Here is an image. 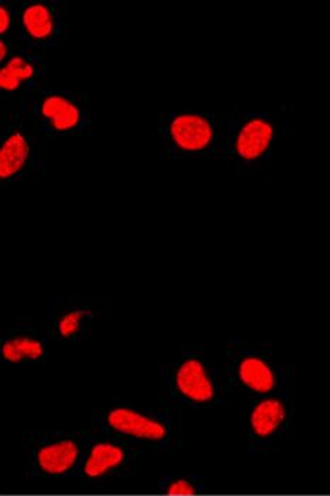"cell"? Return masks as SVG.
I'll return each mask as SVG.
<instances>
[{"label": "cell", "instance_id": "obj_1", "mask_svg": "<svg viewBox=\"0 0 330 496\" xmlns=\"http://www.w3.org/2000/svg\"><path fill=\"white\" fill-rule=\"evenodd\" d=\"M215 122L205 114H177L169 124L170 141L182 154H205L215 144Z\"/></svg>", "mask_w": 330, "mask_h": 496}, {"label": "cell", "instance_id": "obj_2", "mask_svg": "<svg viewBox=\"0 0 330 496\" xmlns=\"http://www.w3.org/2000/svg\"><path fill=\"white\" fill-rule=\"evenodd\" d=\"M275 126L270 118L264 116H250L243 122L233 142L235 157L243 164H255L268 154L275 141Z\"/></svg>", "mask_w": 330, "mask_h": 496}, {"label": "cell", "instance_id": "obj_3", "mask_svg": "<svg viewBox=\"0 0 330 496\" xmlns=\"http://www.w3.org/2000/svg\"><path fill=\"white\" fill-rule=\"evenodd\" d=\"M106 423L115 431L125 436L135 437V439L159 441L167 434L166 427L159 420L145 416L125 407H119L109 411Z\"/></svg>", "mask_w": 330, "mask_h": 496}, {"label": "cell", "instance_id": "obj_4", "mask_svg": "<svg viewBox=\"0 0 330 496\" xmlns=\"http://www.w3.org/2000/svg\"><path fill=\"white\" fill-rule=\"evenodd\" d=\"M176 388L183 396L195 403H209L215 399V384L205 365L197 359H187L179 366Z\"/></svg>", "mask_w": 330, "mask_h": 496}, {"label": "cell", "instance_id": "obj_5", "mask_svg": "<svg viewBox=\"0 0 330 496\" xmlns=\"http://www.w3.org/2000/svg\"><path fill=\"white\" fill-rule=\"evenodd\" d=\"M40 116L55 132H71L81 124L80 106L61 94H48L40 103Z\"/></svg>", "mask_w": 330, "mask_h": 496}, {"label": "cell", "instance_id": "obj_6", "mask_svg": "<svg viewBox=\"0 0 330 496\" xmlns=\"http://www.w3.org/2000/svg\"><path fill=\"white\" fill-rule=\"evenodd\" d=\"M29 139L22 131L10 132L0 147V179L7 180L19 175L30 159Z\"/></svg>", "mask_w": 330, "mask_h": 496}, {"label": "cell", "instance_id": "obj_7", "mask_svg": "<svg viewBox=\"0 0 330 496\" xmlns=\"http://www.w3.org/2000/svg\"><path fill=\"white\" fill-rule=\"evenodd\" d=\"M78 452V445L75 441L63 440L42 447L37 452V462L45 474H65L77 462Z\"/></svg>", "mask_w": 330, "mask_h": 496}, {"label": "cell", "instance_id": "obj_8", "mask_svg": "<svg viewBox=\"0 0 330 496\" xmlns=\"http://www.w3.org/2000/svg\"><path fill=\"white\" fill-rule=\"evenodd\" d=\"M238 379L245 388L255 393L266 394L275 388V373L264 359L247 356L238 366Z\"/></svg>", "mask_w": 330, "mask_h": 496}, {"label": "cell", "instance_id": "obj_9", "mask_svg": "<svg viewBox=\"0 0 330 496\" xmlns=\"http://www.w3.org/2000/svg\"><path fill=\"white\" fill-rule=\"evenodd\" d=\"M22 26L35 42L52 39L55 32V19L53 10L43 2H33L23 9Z\"/></svg>", "mask_w": 330, "mask_h": 496}, {"label": "cell", "instance_id": "obj_10", "mask_svg": "<svg viewBox=\"0 0 330 496\" xmlns=\"http://www.w3.org/2000/svg\"><path fill=\"white\" fill-rule=\"evenodd\" d=\"M285 419V404L278 399H265L254 407L250 417L251 429L254 434L265 439L273 436Z\"/></svg>", "mask_w": 330, "mask_h": 496}, {"label": "cell", "instance_id": "obj_11", "mask_svg": "<svg viewBox=\"0 0 330 496\" xmlns=\"http://www.w3.org/2000/svg\"><path fill=\"white\" fill-rule=\"evenodd\" d=\"M125 461V452L118 445L111 442H98L91 449L84 472L88 478H100L115 470Z\"/></svg>", "mask_w": 330, "mask_h": 496}, {"label": "cell", "instance_id": "obj_12", "mask_svg": "<svg viewBox=\"0 0 330 496\" xmlns=\"http://www.w3.org/2000/svg\"><path fill=\"white\" fill-rule=\"evenodd\" d=\"M35 67L32 61L23 56H12L0 68V88L6 93L19 90L23 83L33 80Z\"/></svg>", "mask_w": 330, "mask_h": 496}, {"label": "cell", "instance_id": "obj_13", "mask_svg": "<svg viewBox=\"0 0 330 496\" xmlns=\"http://www.w3.org/2000/svg\"><path fill=\"white\" fill-rule=\"evenodd\" d=\"M0 352L7 362L20 363L23 360H39L45 355V346L35 338L19 335L6 340Z\"/></svg>", "mask_w": 330, "mask_h": 496}, {"label": "cell", "instance_id": "obj_14", "mask_svg": "<svg viewBox=\"0 0 330 496\" xmlns=\"http://www.w3.org/2000/svg\"><path fill=\"white\" fill-rule=\"evenodd\" d=\"M90 317H93L90 309H75V311L67 312L58 320V333L67 339L75 337L81 330L84 319Z\"/></svg>", "mask_w": 330, "mask_h": 496}, {"label": "cell", "instance_id": "obj_15", "mask_svg": "<svg viewBox=\"0 0 330 496\" xmlns=\"http://www.w3.org/2000/svg\"><path fill=\"white\" fill-rule=\"evenodd\" d=\"M195 491L193 488L192 483L187 482V481H176V482L170 485L169 490H167V495L172 496H189L195 495Z\"/></svg>", "mask_w": 330, "mask_h": 496}, {"label": "cell", "instance_id": "obj_16", "mask_svg": "<svg viewBox=\"0 0 330 496\" xmlns=\"http://www.w3.org/2000/svg\"><path fill=\"white\" fill-rule=\"evenodd\" d=\"M12 26V12L7 5H0V33L5 35Z\"/></svg>", "mask_w": 330, "mask_h": 496}, {"label": "cell", "instance_id": "obj_17", "mask_svg": "<svg viewBox=\"0 0 330 496\" xmlns=\"http://www.w3.org/2000/svg\"><path fill=\"white\" fill-rule=\"evenodd\" d=\"M9 58V47H7V43L5 42V40H2V42H0V60L6 63Z\"/></svg>", "mask_w": 330, "mask_h": 496}]
</instances>
